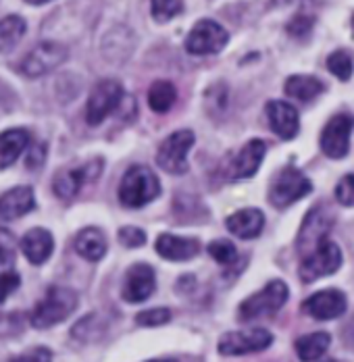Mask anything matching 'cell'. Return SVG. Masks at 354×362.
<instances>
[{
    "instance_id": "obj_1",
    "label": "cell",
    "mask_w": 354,
    "mask_h": 362,
    "mask_svg": "<svg viewBox=\"0 0 354 362\" xmlns=\"http://www.w3.org/2000/svg\"><path fill=\"white\" fill-rule=\"evenodd\" d=\"M161 194V183L152 169L134 165L125 171L119 185V200L127 209H142Z\"/></svg>"
},
{
    "instance_id": "obj_2",
    "label": "cell",
    "mask_w": 354,
    "mask_h": 362,
    "mask_svg": "<svg viewBox=\"0 0 354 362\" xmlns=\"http://www.w3.org/2000/svg\"><path fill=\"white\" fill-rule=\"evenodd\" d=\"M77 308V293L71 288L55 286L46 291V298L32 310V325L35 329H48V327L63 323Z\"/></svg>"
},
{
    "instance_id": "obj_3",
    "label": "cell",
    "mask_w": 354,
    "mask_h": 362,
    "mask_svg": "<svg viewBox=\"0 0 354 362\" xmlns=\"http://www.w3.org/2000/svg\"><path fill=\"white\" fill-rule=\"evenodd\" d=\"M287 298H290L287 286L280 279H273L263 290L248 296L246 300L238 306V319L240 321H252L258 317L273 315L287 302Z\"/></svg>"
},
{
    "instance_id": "obj_4",
    "label": "cell",
    "mask_w": 354,
    "mask_h": 362,
    "mask_svg": "<svg viewBox=\"0 0 354 362\" xmlns=\"http://www.w3.org/2000/svg\"><path fill=\"white\" fill-rule=\"evenodd\" d=\"M69 59V50L65 44L59 42H38L34 48L21 59L19 63V73L25 77H42L46 73L55 71Z\"/></svg>"
},
{
    "instance_id": "obj_5",
    "label": "cell",
    "mask_w": 354,
    "mask_h": 362,
    "mask_svg": "<svg viewBox=\"0 0 354 362\" xmlns=\"http://www.w3.org/2000/svg\"><path fill=\"white\" fill-rule=\"evenodd\" d=\"M311 189H313V183L304 173H300L294 167H285L271 181L269 202L275 209H287L300 198H304L307 194H311Z\"/></svg>"
},
{
    "instance_id": "obj_6",
    "label": "cell",
    "mask_w": 354,
    "mask_h": 362,
    "mask_svg": "<svg viewBox=\"0 0 354 362\" xmlns=\"http://www.w3.org/2000/svg\"><path fill=\"white\" fill-rule=\"evenodd\" d=\"M123 98H125V92L119 81L115 79L98 81L92 88L88 103H86V121L90 125H101L113 110L119 109Z\"/></svg>"
},
{
    "instance_id": "obj_7",
    "label": "cell",
    "mask_w": 354,
    "mask_h": 362,
    "mask_svg": "<svg viewBox=\"0 0 354 362\" xmlns=\"http://www.w3.org/2000/svg\"><path fill=\"white\" fill-rule=\"evenodd\" d=\"M229 42V32L212 21V19H200L194 23L190 34L185 37V50L194 57H207L221 52Z\"/></svg>"
},
{
    "instance_id": "obj_8",
    "label": "cell",
    "mask_w": 354,
    "mask_h": 362,
    "mask_svg": "<svg viewBox=\"0 0 354 362\" xmlns=\"http://www.w3.org/2000/svg\"><path fill=\"white\" fill-rule=\"evenodd\" d=\"M333 223H336V218L323 204L311 209L309 215L302 221L298 238H296V250H298V254L304 258L311 252H315L319 246L327 240V233L333 227Z\"/></svg>"
},
{
    "instance_id": "obj_9",
    "label": "cell",
    "mask_w": 354,
    "mask_h": 362,
    "mask_svg": "<svg viewBox=\"0 0 354 362\" xmlns=\"http://www.w3.org/2000/svg\"><path fill=\"white\" fill-rule=\"evenodd\" d=\"M194 132L190 129H179L173 132L167 140H163V144L156 152V165L171 173V175H181L188 171V154L194 146Z\"/></svg>"
},
{
    "instance_id": "obj_10",
    "label": "cell",
    "mask_w": 354,
    "mask_h": 362,
    "mask_svg": "<svg viewBox=\"0 0 354 362\" xmlns=\"http://www.w3.org/2000/svg\"><path fill=\"white\" fill-rule=\"evenodd\" d=\"M340 267H342V250L338 248V244L325 240L315 252L302 258L298 275L304 284H313L321 277L333 275Z\"/></svg>"
},
{
    "instance_id": "obj_11",
    "label": "cell",
    "mask_w": 354,
    "mask_h": 362,
    "mask_svg": "<svg viewBox=\"0 0 354 362\" xmlns=\"http://www.w3.org/2000/svg\"><path fill=\"white\" fill-rule=\"evenodd\" d=\"M354 129V117L348 112L333 115L319 138V146L325 156L329 158H344L350 150V136Z\"/></svg>"
},
{
    "instance_id": "obj_12",
    "label": "cell",
    "mask_w": 354,
    "mask_h": 362,
    "mask_svg": "<svg viewBox=\"0 0 354 362\" xmlns=\"http://www.w3.org/2000/svg\"><path fill=\"white\" fill-rule=\"evenodd\" d=\"M273 344V335L267 329H250V331H229L219 339V352L223 356H244L263 352Z\"/></svg>"
},
{
    "instance_id": "obj_13",
    "label": "cell",
    "mask_w": 354,
    "mask_h": 362,
    "mask_svg": "<svg viewBox=\"0 0 354 362\" xmlns=\"http://www.w3.org/2000/svg\"><path fill=\"white\" fill-rule=\"evenodd\" d=\"M103 173V160L101 158H94L81 167H71V169H61L55 181H52V187H55V194L63 200L73 198L88 181H94L96 177H101Z\"/></svg>"
},
{
    "instance_id": "obj_14",
    "label": "cell",
    "mask_w": 354,
    "mask_h": 362,
    "mask_svg": "<svg viewBox=\"0 0 354 362\" xmlns=\"http://www.w3.org/2000/svg\"><path fill=\"white\" fill-rule=\"evenodd\" d=\"M348 308L346 296L340 290H321L309 296L302 304V310L317 321H333L340 319Z\"/></svg>"
},
{
    "instance_id": "obj_15",
    "label": "cell",
    "mask_w": 354,
    "mask_h": 362,
    "mask_svg": "<svg viewBox=\"0 0 354 362\" xmlns=\"http://www.w3.org/2000/svg\"><path fill=\"white\" fill-rule=\"evenodd\" d=\"M156 290V275L154 269L146 262H136L134 267L127 269L125 273V284H123V300L130 304H140L148 300Z\"/></svg>"
},
{
    "instance_id": "obj_16",
    "label": "cell",
    "mask_w": 354,
    "mask_h": 362,
    "mask_svg": "<svg viewBox=\"0 0 354 362\" xmlns=\"http://www.w3.org/2000/svg\"><path fill=\"white\" fill-rule=\"evenodd\" d=\"M267 119L271 129L282 138V140H294L300 132V117L296 107H292L285 100H271L265 107Z\"/></svg>"
},
{
    "instance_id": "obj_17",
    "label": "cell",
    "mask_w": 354,
    "mask_h": 362,
    "mask_svg": "<svg viewBox=\"0 0 354 362\" xmlns=\"http://www.w3.org/2000/svg\"><path fill=\"white\" fill-rule=\"evenodd\" d=\"M265 152H267V146H265L263 140H250L238 152V156L232 160L227 177L229 180H248V177H252L258 171V167H261V163L265 158Z\"/></svg>"
},
{
    "instance_id": "obj_18",
    "label": "cell",
    "mask_w": 354,
    "mask_h": 362,
    "mask_svg": "<svg viewBox=\"0 0 354 362\" xmlns=\"http://www.w3.org/2000/svg\"><path fill=\"white\" fill-rule=\"evenodd\" d=\"M154 248H156L159 256L165 260L183 262L200 252V242L196 238H179V235H171V233H163L156 238Z\"/></svg>"
},
{
    "instance_id": "obj_19",
    "label": "cell",
    "mask_w": 354,
    "mask_h": 362,
    "mask_svg": "<svg viewBox=\"0 0 354 362\" xmlns=\"http://www.w3.org/2000/svg\"><path fill=\"white\" fill-rule=\"evenodd\" d=\"M35 209V196L34 189L30 185H19L13 187L8 192H4L2 200H0V218L4 223L13 221V218L23 217L30 211Z\"/></svg>"
},
{
    "instance_id": "obj_20",
    "label": "cell",
    "mask_w": 354,
    "mask_h": 362,
    "mask_svg": "<svg viewBox=\"0 0 354 362\" xmlns=\"http://www.w3.org/2000/svg\"><path fill=\"white\" fill-rule=\"evenodd\" d=\"M21 250L32 264H42L52 256L55 240H52L50 231H46L42 227H34L21 238Z\"/></svg>"
},
{
    "instance_id": "obj_21",
    "label": "cell",
    "mask_w": 354,
    "mask_h": 362,
    "mask_svg": "<svg viewBox=\"0 0 354 362\" xmlns=\"http://www.w3.org/2000/svg\"><path fill=\"white\" fill-rule=\"evenodd\" d=\"M227 229L240 238V240H254L261 235L265 227V215L258 209H242L234 215H229L225 221Z\"/></svg>"
},
{
    "instance_id": "obj_22",
    "label": "cell",
    "mask_w": 354,
    "mask_h": 362,
    "mask_svg": "<svg viewBox=\"0 0 354 362\" xmlns=\"http://www.w3.org/2000/svg\"><path fill=\"white\" fill-rule=\"evenodd\" d=\"M283 92L294 100L311 103L325 92V83L313 75H290L283 83Z\"/></svg>"
},
{
    "instance_id": "obj_23",
    "label": "cell",
    "mask_w": 354,
    "mask_h": 362,
    "mask_svg": "<svg viewBox=\"0 0 354 362\" xmlns=\"http://www.w3.org/2000/svg\"><path fill=\"white\" fill-rule=\"evenodd\" d=\"M75 250L81 258H86L90 262H98L101 258H105L106 254L105 233L96 227H86L75 238Z\"/></svg>"
},
{
    "instance_id": "obj_24",
    "label": "cell",
    "mask_w": 354,
    "mask_h": 362,
    "mask_svg": "<svg viewBox=\"0 0 354 362\" xmlns=\"http://www.w3.org/2000/svg\"><path fill=\"white\" fill-rule=\"evenodd\" d=\"M28 144H30V134L25 129H21V127L2 132V138H0V167L8 169L19 158V154L28 148Z\"/></svg>"
},
{
    "instance_id": "obj_25",
    "label": "cell",
    "mask_w": 354,
    "mask_h": 362,
    "mask_svg": "<svg viewBox=\"0 0 354 362\" xmlns=\"http://www.w3.org/2000/svg\"><path fill=\"white\" fill-rule=\"evenodd\" d=\"M329 344H331L329 333H325V331L309 333V335H302L296 341V354L302 362H315L327 352Z\"/></svg>"
},
{
    "instance_id": "obj_26",
    "label": "cell",
    "mask_w": 354,
    "mask_h": 362,
    "mask_svg": "<svg viewBox=\"0 0 354 362\" xmlns=\"http://www.w3.org/2000/svg\"><path fill=\"white\" fill-rule=\"evenodd\" d=\"M177 90L176 86L167 79H156L150 88H148V107L163 115L176 105Z\"/></svg>"
},
{
    "instance_id": "obj_27",
    "label": "cell",
    "mask_w": 354,
    "mask_h": 362,
    "mask_svg": "<svg viewBox=\"0 0 354 362\" xmlns=\"http://www.w3.org/2000/svg\"><path fill=\"white\" fill-rule=\"evenodd\" d=\"M25 36V21L19 15H6L0 23V46L2 52H11L17 42Z\"/></svg>"
},
{
    "instance_id": "obj_28",
    "label": "cell",
    "mask_w": 354,
    "mask_h": 362,
    "mask_svg": "<svg viewBox=\"0 0 354 362\" xmlns=\"http://www.w3.org/2000/svg\"><path fill=\"white\" fill-rule=\"evenodd\" d=\"M327 69L331 75H336L340 81H348L353 77L354 65L350 54L346 50H336L327 57Z\"/></svg>"
},
{
    "instance_id": "obj_29",
    "label": "cell",
    "mask_w": 354,
    "mask_h": 362,
    "mask_svg": "<svg viewBox=\"0 0 354 362\" xmlns=\"http://www.w3.org/2000/svg\"><path fill=\"white\" fill-rule=\"evenodd\" d=\"M150 13L154 21L167 23L179 13H183V2L181 0H150Z\"/></svg>"
},
{
    "instance_id": "obj_30",
    "label": "cell",
    "mask_w": 354,
    "mask_h": 362,
    "mask_svg": "<svg viewBox=\"0 0 354 362\" xmlns=\"http://www.w3.org/2000/svg\"><path fill=\"white\" fill-rule=\"evenodd\" d=\"M209 254H211L219 264H223V267L234 264L236 258H238L236 246L232 242H227V240H215V242H211L209 244Z\"/></svg>"
},
{
    "instance_id": "obj_31",
    "label": "cell",
    "mask_w": 354,
    "mask_h": 362,
    "mask_svg": "<svg viewBox=\"0 0 354 362\" xmlns=\"http://www.w3.org/2000/svg\"><path fill=\"white\" fill-rule=\"evenodd\" d=\"M171 321V313L169 308H152V310H144L136 317V323L140 327H161Z\"/></svg>"
},
{
    "instance_id": "obj_32",
    "label": "cell",
    "mask_w": 354,
    "mask_h": 362,
    "mask_svg": "<svg viewBox=\"0 0 354 362\" xmlns=\"http://www.w3.org/2000/svg\"><path fill=\"white\" fill-rule=\"evenodd\" d=\"M336 200L342 206H354V173L344 175L336 185Z\"/></svg>"
},
{
    "instance_id": "obj_33",
    "label": "cell",
    "mask_w": 354,
    "mask_h": 362,
    "mask_svg": "<svg viewBox=\"0 0 354 362\" xmlns=\"http://www.w3.org/2000/svg\"><path fill=\"white\" fill-rule=\"evenodd\" d=\"M119 242L125 248H140L146 244V233L142 231L140 227H123L119 231Z\"/></svg>"
},
{
    "instance_id": "obj_34",
    "label": "cell",
    "mask_w": 354,
    "mask_h": 362,
    "mask_svg": "<svg viewBox=\"0 0 354 362\" xmlns=\"http://www.w3.org/2000/svg\"><path fill=\"white\" fill-rule=\"evenodd\" d=\"M313 23H315V19H313L311 15L302 13V15H296V17L287 23V32L296 37L307 36V34L313 30Z\"/></svg>"
},
{
    "instance_id": "obj_35",
    "label": "cell",
    "mask_w": 354,
    "mask_h": 362,
    "mask_svg": "<svg viewBox=\"0 0 354 362\" xmlns=\"http://www.w3.org/2000/svg\"><path fill=\"white\" fill-rule=\"evenodd\" d=\"M11 362H52V352L48 348H34V350H28L19 356H13Z\"/></svg>"
},
{
    "instance_id": "obj_36",
    "label": "cell",
    "mask_w": 354,
    "mask_h": 362,
    "mask_svg": "<svg viewBox=\"0 0 354 362\" xmlns=\"http://www.w3.org/2000/svg\"><path fill=\"white\" fill-rule=\"evenodd\" d=\"M2 284H4V298L2 300H6V298H11V293L19 288V275L17 273H13V271H4L2 273Z\"/></svg>"
},
{
    "instance_id": "obj_37",
    "label": "cell",
    "mask_w": 354,
    "mask_h": 362,
    "mask_svg": "<svg viewBox=\"0 0 354 362\" xmlns=\"http://www.w3.org/2000/svg\"><path fill=\"white\" fill-rule=\"evenodd\" d=\"M44 154H46V148L44 146H38L34 148L32 152H30V156H28V169H40L42 167V163H44Z\"/></svg>"
},
{
    "instance_id": "obj_38",
    "label": "cell",
    "mask_w": 354,
    "mask_h": 362,
    "mask_svg": "<svg viewBox=\"0 0 354 362\" xmlns=\"http://www.w3.org/2000/svg\"><path fill=\"white\" fill-rule=\"evenodd\" d=\"M11 260H13L11 235H8L6 229H2V264H4V267H11Z\"/></svg>"
},
{
    "instance_id": "obj_39",
    "label": "cell",
    "mask_w": 354,
    "mask_h": 362,
    "mask_svg": "<svg viewBox=\"0 0 354 362\" xmlns=\"http://www.w3.org/2000/svg\"><path fill=\"white\" fill-rule=\"evenodd\" d=\"M25 2H30V4H46V2H50V0H25Z\"/></svg>"
},
{
    "instance_id": "obj_40",
    "label": "cell",
    "mask_w": 354,
    "mask_h": 362,
    "mask_svg": "<svg viewBox=\"0 0 354 362\" xmlns=\"http://www.w3.org/2000/svg\"><path fill=\"white\" fill-rule=\"evenodd\" d=\"M148 362H177V361H171V358H165V361H148Z\"/></svg>"
},
{
    "instance_id": "obj_41",
    "label": "cell",
    "mask_w": 354,
    "mask_h": 362,
    "mask_svg": "<svg viewBox=\"0 0 354 362\" xmlns=\"http://www.w3.org/2000/svg\"><path fill=\"white\" fill-rule=\"evenodd\" d=\"M327 362H333V361H327Z\"/></svg>"
}]
</instances>
